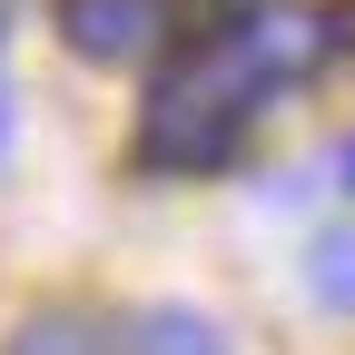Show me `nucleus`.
I'll return each mask as SVG.
<instances>
[{"label": "nucleus", "instance_id": "6", "mask_svg": "<svg viewBox=\"0 0 355 355\" xmlns=\"http://www.w3.org/2000/svg\"><path fill=\"white\" fill-rule=\"evenodd\" d=\"M10 355H119L89 316H30L20 336H10Z\"/></svg>", "mask_w": 355, "mask_h": 355}, {"label": "nucleus", "instance_id": "4", "mask_svg": "<svg viewBox=\"0 0 355 355\" xmlns=\"http://www.w3.org/2000/svg\"><path fill=\"white\" fill-rule=\"evenodd\" d=\"M109 345L119 355H237L227 336H217V316H198V306H139Z\"/></svg>", "mask_w": 355, "mask_h": 355}, {"label": "nucleus", "instance_id": "2", "mask_svg": "<svg viewBox=\"0 0 355 355\" xmlns=\"http://www.w3.org/2000/svg\"><path fill=\"white\" fill-rule=\"evenodd\" d=\"M227 50H237V69H247L257 89H296V79L326 69L336 20H326V10H286V0H257V10H237Z\"/></svg>", "mask_w": 355, "mask_h": 355}, {"label": "nucleus", "instance_id": "8", "mask_svg": "<svg viewBox=\"0 0 355 355\" xmlns=\"http://www.w3.org/2000/svg\"><path fill=\"white\" fill-rule=\"evenodd\" d=\"M0 158H10V89H0Z\"/></svg>", "mask_w": 355, "mask_h": 355}, {"label": "nucleus", "instance_id": "5", "mask_svg": "<svg viewBox=\"0 0 355 355\" xmlns=\"http://www.w3.org/2000/svg\"><path fill=\"white\" fill-rule=\"evenodd\" d=\"M306 296L316 306H355V227H326L306 247Z\"/></svg>", "mask_w": 355, "mask_h": 355}, {"label": "nucleus", "instance_id": "3", "mask_svg": "<svg viewBox=\"0 0 355 355\" xmlns=\"http://www.w3.org/2000/svg\"><path fill=\"white\" fill-rule=\"evenodd\" d=\"M60 40L99 69H128L168 40V0H60Z\"/></svg>", "mask_w": 355, "mask_h": 355}, {"label": "nucleus", "instance_id": "7", "mask_svg": "<svg viewBox=\"0 0 355 355\" xmlns=\"http://www.w3.org/2000/svg\"><path fill=\"white\" fill-rule=\"evenodd\" d=\"M336 178H345V188H355V139H345V148H336Z\"/></svg>", "mask_w": 355, "mask_h": 355}, {"label": "nucleus", "instance_id": "1", "mask_svg": "<svg viewBox=\"0 0 355 355\" xmlns=\"http://www.w3.org/2000/svg\"><path fill=\"white\" fill-rule=\"evenodd\" d=\"M266 89L237 69L227 40H207V50H188L168 79H158V99L139 119V158L148 168H178V178H198V168H227L237 139H247V119H257Z\"/></svg>", "mask_w": 355, "mask_h": 355}, {"label": "nucleus", "instance_id": "9", "mask_svg": "<svg viewBox=\"0 0 355 355\" xmlns=\"http://www.w3.org/2000/svg\"><path fill=\"white\" fill-rule=\"evenodd\" d=\"M227 10H247V0H227Z\"/></svg>", "mask_w": 355, "mask_h": 355}]
</instances>
